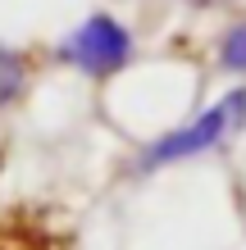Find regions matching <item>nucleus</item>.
I'll return each instance as SVG.
<instances>
[{
  "label": "nucleus",
  "mask_w": 246,
  "mask_h": 250,
  "mask_svg": "<svg viewBox=\"0 0 246 250\" xmlns=\"http://www.w3.org/2000/svg\"><path fill=\"white\" fill-rule=\"evenodd\" d=\"M237 132H246V86L224 91L196 119H187L178 127L160 132L155 141H146L141 155H137V173H160V168H173V164H187L196 155H210L219 146H228Z\"/></svg>",
  "instance_id": "f257e3e1"
},
{
  "label": "nucleus",
  "mask_w": 246,
  "mask_h": 250,
  "mask_svg": "<svg viewBox=\"0 0 246 250\" xmlns=\"http://www.w3.org/2000/svg\"><path fill=\"white\" fill-rule=\"evenodd\" d=\"M55 60L78 68L82 78L105 82V78H114V73H123L133 64V32H128V23L114 19V14H87L73 32L60 37Z\"/></svg>",
  "instance_id": "f03ea898"
},
{
  "label": "nucleus",
  "mask_w": 246,
  "mask_h": 250,
  "mask_svg": "<svg viewBox=\"0 0 246 250\" xmlns=\"http://www.w3.org/2000/svg\"><path fill=\"white\" fill-rule=\"evenodd\" d=\"M27 82H32V60L14 46H0V114L27 96Z\"/></svg>",
  "instance_id": "20e7f679"
},
{
  "label": "nucleus",
  "mask_w": 246,
  "mask_h": 250,
  "mask_svg": "<svg viewBox=\"0 0 246 250\" xmlns=\"http://www.w3.org/2000/svg\"><path fill=\"white\" fill-rule=\"evenodd\" d=\"M0 250H68V246H64V237H55L41 218L0 214Z\"/></svg>",
  "instance_id": "7ed1b4c3"
},
{
  "label": "nucleus",
  "mask_w": 246,
  "mask_h": 250,
  "mask_svg": "<svg viewBox=\"0 0 246 250\" xmlns=\"http://www.w3.org/2000/svg\"><path fill=\"white\" fill-rule=\"evenodd\" d=\"M219 68L246 78V14L228 23V32L219 37Z\"/></svg>",
  "instance_id": "39448f33"
}]
</instances>
